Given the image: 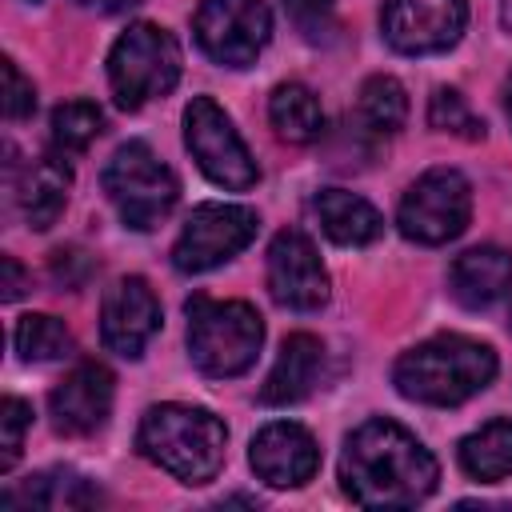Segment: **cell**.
Wrapping results in <instances>:
<instances>
[{
  "instance_id": "obj_2",
  "label": "cell",
  "mask_w": 512,
  "mask_h": 512,
  "mask_svg": "<svg viewBox=\"0 0 512 512\" xmlns=\"http://www.w3.org/2000/svg\"><path fill=\"white\" fill-rule=\"evenodd\" d=\"M496 376V352L480 340L468 336H432L416 348H408L396 368L392 380L400 388V396L416 400V404H436V408H452L464 404L468 396L484 392Z\"/></svg>"
},
{
  "instance_id": "obj_7",
  "label": "cell",
  "mask_w": 512,
  "mask_h": 512,
  "mask_svg": "<svg viewBox=\"0 0 512 512\" xmlns=\"http://www.w3.org/2000/svg\"><path fill=\"white\" fill-rule=\"evenodd\" d=\"M184 144L200 164V172L220 188L244 192L260 180L252 152L244 148L228 112L212 96H192V104L184 108Z\"/></svg>"
},
{
  "instance_id": "obj_20",
  "label": "cell",
  "mask_w": 512,
  "mask_h": 512,
  "mask_svg": "<svg viewBox=\"0 0 512 512\" xmlns=\"http://www.w3.org/2000/svg\"><path fill=\"white\" fill-rule=\"evenodd\" d=\"M4 504L8 508H16V504H24V508H92V504H100V492L84 476L56 468V472L28 476V484H20L16 492H4Z\"/></svg>"
},
{
  "instance_id": "obj_19",
  "label": "cell",
  "mask_w": 512,
  "mask_h": 512,
  "mask_svg": "<svg viewBox=\"0 0 512 512\" xmlns=\"http://www.w3.org/2000/svg\"><path fill=\"white\" fill-rule=\"evenodd\" d=\"M68 184H72V172L64 164V156H40L36 164H28L24 180H20V208L28 216L32 228H52L56 216L64 212V200H68Z\"/></svg>"
},
{
  "instance_id": "obj_4",
  "label": "cell",
  "mask_w": 512,
  "mask_h": 512,
  "mask_svg": "<svg viewBox=\"0 0 512 512\" xmlns=\"http://www.w3.org/2000/svg\"><path fill=\"white\" fill-rule=\"evenodd\" d=\"M184 312H188V352L204 376L224 380L256 364V352L264 344V320L252 304L192 296Z\"/></svg>"
},
{
  "instance_id": "obj_10",
  "label": "cell",
  "mask_w": 512,
  "mask_h": 512,
  "mask_svg": "<svg viewBox=\"0 0 512 512\" xmlns=\"http://www.w3.org/2000/svg\"><path fill=\"white\" fill-rule=\"evenodd\" d=\"M256 228L260 220L244 204H200L172 244V264L180 272H208L248 248Z\"/></svg>"
},
{
  "instance_id": "obj_1",
  "label": "cell",
  "mask_w": 512,
  "mask_h": 512,
  "mask_svg": "<svg viewBox=\"0 0 512 512\" xmlns=\"http://www.w3.org/2000/svg\"><path fill=\"white\" fill-rule=\"evenodd\" d=\"M436 480L432 452L392 420L360 424L340 456V484L360 508H412L432 496Z\"/></svg>"
},
{
  "instance_id": "obj_32",
  "label": "cell",
  "mask_w": 512,
  "mask_h": 512,
  "mask_svg": "<svg viewBox=\"0 0 512 512\" xmlns=\"http://www.w3.org/2000/svg\"><path fill=\"white\" fill-rule=\"evenodd\" d=\"M84 8H96V12H124V8H132V4H140V0H80Z\"/></svg>"
},
{
  "instance_id": "obj_30",
  "label": "cell",
  "mask_w": 512,
  "mask_h": 512,
  "mask_svg": "<svg viewBox=\"0 0 512 512\" xmlns=\"http://www.w3.org/2000/svg\"><path fill=\"white\" fill-rule=\"evenodd\" d=\"M88 256L84 252H76V248H60L56 256H52V276H56V284H64V288H80L84 284V276H88Z\"/></svg>"
},
{
  "instance_id": "obj_23",
  "label": "cell",
  "mask_w": 512,
  "mask_h": 512,
  "mask_svg": "<svg viewBox=\"0 0 512 512\" xmlns=\"http://www.w3.org/2000/svg\"><path fill=\"white\" fill-rule=\"evenodd\" d=\"M356 116H360V124H364L372 136H392V132H400L404 120H408L404 84L392 80V76H368L364 88H360Z\"/></svg>"
},
{
  "instance_id": "obj_29",
  "label": "cell",
  "mask_w": 512,
  "mask_h": 512,
  "mask_svg": "<svg viewBox=\"0 0 512 512\" xmlns=\"http://www.w3.org/2000/svg\"><path fill=\"white\" fill-rule=\"evenodd\" d=\"M32 108H36L32 80H24L16 60H4V116L8 120H24V116H32Z\"/></svg>"
},
{
  "instance_id": "obj_24",
  "label": "cell",
  "mask_w": 512,
  "mask_h": 512,
  "mask_svg": "<svg viewBox=\"0 0 512 512\" xmlns=\"http://www.w3.org/2000/svg\"><path fill=\"white\" fill-rule=\"evenodd\" d=\"M12 340H16V352H20L24 360H36V364H40V360H60V356L72 352V332H68L56 316H44V312L20 316Z\"/></svg>"
},
{
  "instance_id": "obj_25",
  "label": "cell",
  "mask_w": 512,
  "mask_h": 512,
  "mask_svg": "<svg viewBox=\"0 0 512 512\" xmlns=\"http://www.w3.org/2000/svg\"><path fill=\"white\" fill-rule=\"evenodd\" d=\"M104 128V116L88 100H68L52 112V148L60 156H80Z\"/></svg>"
},
{
  "instance_id": "obj_3",
  "label": "cell",
  "mask_w": 512,
  "mask_h": 512,
  "mask_svg": "<svg viewBox=\"0 0 512 512\" xmlns=\"http://www.w3.org/2000/svg\"><path fill=\"white\" fill-rule=\"evenodd\" d=\"M224 424L208 408L156 404L140 420V452L184 484H208L224 464Z\"/></svg>"
},
{
  "instance_id": "obj_12",
  "label": "cell",
  "mask_w": 512,
  "mask_h": 512,
  "mask_svg": "<svg viewBox=\"0 0 512 512\" xmlns=\"http://www.w3.org/2000/svg\"><path fill=\"white\" fill-rule=\"evenodd\" d=\"M160 332V300L140 276H124L104 292L100 304V340L108 352L136 360L144 356L148 340Z\"/></svg>"
},
{
  "instance_id": "obj_5",
  "label": "cell",
  "mask_w": 512,
  "mask_h": 512,
  "mask_svg": "<svg viewBox=\"0 0 512 512\" xmlns=\"http://www.w3.org/2000/svg\"><path fill=\"white\" fill-rule=\"evenodd\" d=\"M104 192L128 228L148 232L172 212L180 184H176L172 168L144 140H128L112 152V160L104 168Z\"/></svg>"
},
{
  "instance_id": "obj_34",
  "label": "cell",
  "mask_w": 512,
  "mask_h": 512,
  "mask_svg": "<svg viewBox=\"0 0 512 512\" xmlns=\"http://www.w3.org/2000/svg\"><path fill=\"white\" fill-rule=\"evenodd\" d=\"M504 20H508V24H512V0H508V8H504Z\"/></svg>"
},
{
  "instance_id": "obj_14",
  "label": "cell",
  "mask_w": 512,
  "mask_h": 512,
  "mask_svg": "<svg viewBox=\"0 0 512 512\" xmlns=\"http://www.w3.org/2000/svg\"><path fill=\"white\" fill-rule=\"evenodd\" d=\"M112 372L100 360H80L48 396L52 420L68 436H88L96 432L108 412H112Z\"/></svg>"
},
{
  "instance_id": "obj_28",
  "label": "cell",
  "mask_w": 512,
  "mask_h": 512,
  "mask_svg": "<svg viewBox=\"0 0 512 512\" xmlns=\"http://www.w3.org/2000/svg\"><path fill=\"white\" fill-rule=\"evenodd\" d=\"M28 424H32V408L16 396H4L0 400V472H8L20 460Z\"/></svg>"
},
{
  "instance_id": "obj_22",
  "label": "cell",
  "mask_w": 512,
  "mask_h": 512,
  "mask_svg": "<svg viewBox=\"0 0 512 512\" xmlns=\"http://www.w3.org/2000/svg\"><path fill=\"white\" fill-rule=\"evenodd\" d=\"M268 120L276 128L280 140L288 144H312L320 132H324V112H320V100L312 96V88L288 80L272 92L268 100Z\"/></svg>"
},
{
  "instance_id": "obj_16",
  "label": "cell",
  "mask_w": 512,
  "mask_h": 512,
  "mask_svg": "<svg viewBox=\"0 0 512 512\" xmlns=\"http://www.w3.org/2000/svg\"><path fill=\"white\" fill-rule=\"evenodd\" d=\"M320 364H324V344L312 336V332H292L284 344H280V356L260 388V400L264 404H296L312 392L316 376H320Z\"/></svg>"
},
{
  "instance_id": "obj_6",
  "label": "cell",
  "mask_w": 512,
  "mask_h": 512,
  "mask_svg": "<svg viewBox=\"0 0 512 512\" xmlns=\"http://www.w3.org/2000/svg\"><path fill=\"white\" fill-rule=\"evenodd\" d=\"M108 80L120 108H140L180 80V48L160 24H132L108 52Z\"/></svg>"
},
{
  "instance_id": "obj_15",
  "label": "cell",
  "mask_w": 512,
  "mask_h": 512,
  "mask_svg": "<svg viewBox=\"0 0 512 512\" xmlns=\"http://www.w3.org/2000/svg\"><path fill=\"white\" fill-rule=\"evenodd\" d=\"M252 468L264 484L272 488H300L316 476L320 468V448L308 436V428L292 420L264 424L252 440Z\"/></svg>"
},
{
  "instance_id": "obj_33",
  "label": "cell",
  "mask_w": 512,
  "mask_h": 512,
  "mask_svg": "<svg viewBox=\"0 0 512 512\" xmlns=\"http://www.w3.org/2000/svg\"><path fill=\"white\" fill-rule=\"evenodd\" d=\"M504 104H508V120H512V76H508V84H504Z\"/></svg>"
},
{
  "instance_id": "obj_8",
  "label": "cell",
  "mask_w": 512,
  "mask_h": 512,
  "mask_svg": "<svg viewBox=\"0 0 512 512\" xmlns=\"http://www.w3.org/2000/svg\"><path fill=\"white\" fill-rule=\"evenodd\" d=\"M472 188L456 168L424 172L400 200V232L416 244H448L468 228Z\"/></svg>"
},
{
  "instance_id": "obj_31",
  "label": "cell",
  "mask_w": 512,
  "mask_h": 512,
  "mask_svg": "<svg viewBox=\"0 0 512 512\" xmlns=\"http://www.w3.org/2000/svg\"><path fill=\"white\" fill-rule=\"evenodd\" d=\"M0 272H4V284H0V288H4V300H16V296L28 288V276H24V268H20L12 256H4V260H0Z\"/></svg>"
},
{
  "instance_id": "obj_11",
  "label": "cell",
  "mask_w": 512,
  "mask_h": 512,
  "mask_svg": "<svg viewBox=\"0 0 512 512\" xmlns=\"http://www.w3.org/2000/svg\"><path fill=\"white\" fill-rule=\"evenodd\" d=\"M468 20L464 0H388L384 4V40L404 56L444 52L460 40Z\"/></svg>"
},
{
  "instance_id": "obj_13",
  "label": "cell",
  "mask_w": 512,
  "mask_h": 512,
  "mask_svg": "<svg viewBox=\"0 0 512 512\" xmlns=\"http://www.w3.org/2000/svg\"><path fill=\"white\" fill-rule=\"evenodd\" d=\"M268 292L276 304L296 312H316L328 300V272L312 240L296 228L280 232L268 248Z\"/></svg>"
},
{
  "instance_id": "obj_18",
  "label": "cell",
  "mask_w": 512,
  "mask_h": 512,
  "mask_svg": "<svg viewBox=\"0 0 512 512\" xmlns=\"http://www.w3.org/2000/svg\"><path fill=\"white\" fill-rule=\"evenodd\" d=\"M312 212H316L324 236L336 240V244H344V248L372 244V240L380 236V228H384L380 212H376L364 196L344 192V188H324V192H316Z\"/></svg>"
},
{
  "instance_id": "obj_21",
  "label": "cell",
  "mask_w": 512,
  "mask_h": 512,
  "mask_svg": "<svg viewBox=\"0 0 512 512\" xmlns=\"http://www.w3.org/2000/svg\"><path fill=\"white\" fill-rule=\"evenodd\" d=\"M460 468L472 480H504L512 476V420H488L484 428H476L472 436L460 440Z\"/></svg>"
},
{
  "instance_id": "obj_17",
  "label": "cell",
  "mask_w": 512,
  "mask_h": 512,
  "mask_svg": "<svg viewBox=\"0 0 512 512\" xmlns=\"http://www.w3.org/2000/svg\"><path fill=\"white\" fill-rule=\"evenodd\" d=\"M448 288L464 308H488L512 288V256L504 248H468L456 256Z\"/></svg>"
},
{
  "instance_id": "obj_26",
  "label": "cell",
  "mask_w": 512,
  "mask_h": 512,
  "mask_svg": "<svg viewBox=\"0 0 512 512\" xmlns=\"http://www.w3.org/2000/svg\"><path fill=\"white\" fill-rule=\"evenodd\" d=\"M428 124L436 132H452L460 140H484V120L472 116L468 100L456 88H436L428 100Z\"/></svg>"
},
{
  "instance_id": "obj_27",
  "label": "cell",
  "mask_w": 512,
  "mask_h": 512,
  "mask_svg": "<svg viewBox=\"0 0 512 512\" xmlns=\"http://www.w3.org/2000/svg\"><path fill=\"white\" fill-rule=\"evenodd\" d=\"M284 16L292 20V28L308 40V44H328L340 28L336 20V0H280Z\"/></svg>"
},
{
  "instance_id": "obj_9",
  "label": "cell",
  "mask_w": 512,
  "mask_h": 512,
  "mask_svg": "<svg viewBox=\"0 0 512 512\" xmlns=\"http://www.w3.org/2000/svg\"><path fill=\"white\" fill-rule=\"evenodd\" d=\"M196 44L224 68H244L272 36V12L264 0H204L192 20Z\"/></svg>"
}]
</instances>
